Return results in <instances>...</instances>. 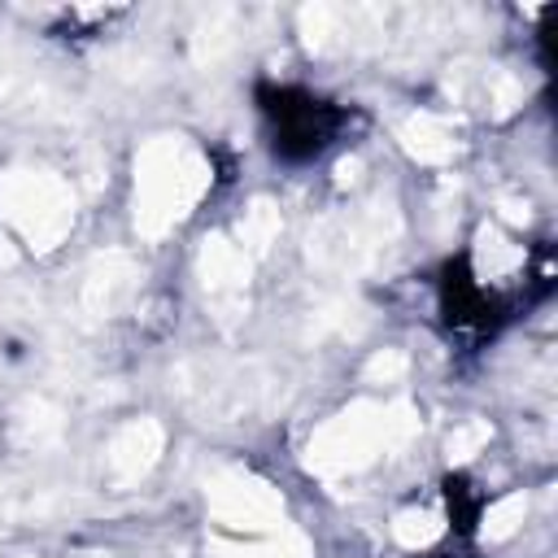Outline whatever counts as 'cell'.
<instances>
[{
	"label": "cell",
	"mask_w": 558,
	"mask_h": 558,
	"mask_svg": "<svg viewBox=\"0 0 558 558\" xmlns=\"http://www.w3.org/2000/svg\"><path fill=\"white\" fill-rule=\"evenodd\" d=\"M244 558H314V549H310V541L301 536V532H283L279 541H270V545H262V549H248Z\"/></svg>",
	"instance_id": "ffe728a7"
},
{
	"label": "cell",
	"mask_w": 558,
	"mask_h": 558,
	"mask_svg": "<svg viewBox=\"0 0 558 558\" xmlns=\"http://www.w3.org/2000/svg\"><path fill=\"white\" fill-rule=\"evenodd\" d=\"M475 257H480V270H488L493 279L497 275H506V270H514L519 262H523V253L497 231V227H480V235H475Z\"/></svg>",
	"instance_id": "7c38bea8"
},
{
	"label": "cell",
	"mask_w": 558,
	"mask_h": 558,
	"mask_svg": "<svg viewBox=\"0 0 558 558\" xmlns=\"http://www.w3.org/2000/svg\"><path fill=\"white\" fill-rule=\"evenodd\" d=\"M205 501H209V514L235 532H262L283 519L279 488H270L266 480H257L248 471H218L205 484Z\"/></svg>",
	"instance_id": "277c9868"
},
{
	"label": "cell",
	"mask_w": 558,
	"mask_h": 558,
	"mask_svg": "<svg viewBox=\"0 0 558 558\" xmlns=\"http://www.w3.org/2000/svg\"><path fill=\"white\" fill-rule=\"evenodd\" d=\"M523 514H527V497L523 493H506L501 501H493L488 506V514H484V541H506V536H514L519 532V523H523Z\"/></svg>",
	"instance_id": "2e32d148"
},
{
	"label": "cell",
	"mask_w": 558,
	"mask_h": 558,
	"mask_svg": "<svg viewBox=\"0 0 558 558\" xmlns=\"http://www.w3.org/2000/svg\"><path fill=\"white\" fill-rule=\"evenodd\" d=\"M296 22H301V39L310 52H323L340 35V9H331V4H305L296 13Z\"/></svg>",
	"instance_id": "9a60e30c"
},
{
	"label": "cell",
	"mask_w": 558,
	"mask_h": 558,
	"mask_svg": "<svg viewBox=\"0 0 558 558\" xmlns=\"http://www.w3.org/2000/svg\"><path fill=\"white\" fill-rule=\"evenodd\" d=\"M275 240H279V209H275V201L257 196L240 218V248L248 257H262V253H270Z\"/></svg>",
	"instance_id": "8fae6325"
},
{
	"label": "cell",
	"mask_w": 558,
	"mask_h": 558,
	"mask_svg": "<svg viewBox=\"0 0 558 558\" xmlns=\"http://www.w3.org/2000/svg\"><path fill=\"white\" fill-rule=\"evenodd\" d=\"M0 214L35 253L57 248L74 227V187L44 166H13L0 174Z\"/></svg>",
	"instance_id": "7a4b0ae2"
},
{
	"label": "cell",
	"mask_w": 558,
	"mask_h": 558,
	"mask_svg": "<svg viewBox=\"0 0 558 558\" xmlns=\"http://www.w3.org/2000/svg\"><path fill=\"white\" fill-rule=\"evenodd\" d=\"M379 453H388L384 436V405L375 401H349L340 414H331L305 445V466L314 475H353L371 466Z\"/></svg>",
	"instance_id": "3957f363"
},
{
	"label": "cell",
	"mask_w": 558,
	"mask_h": 558,
	"mask_svg": "<svg viewBox=\"0 0 558 558\" xmlns=\"http://www.w3.org/2000/svg\"><path fill=\"white\" fill-rule=\"evenodd\" d=\"M135 288H140V266L126 253L109 248V253H96L92 257V266L83 275V296L78 301H83L87 314L109 318V314H118V310L131 305Z\"/></svg>",
	"instance_id": "8992f818"
},
{
	"label": "cell",
	"mask_w": 558,
	"mask_h": 558,
	"mask_svg": "<svg viewBox=\"0 0 558 558\" xmlns=\"http://www.w3.org/2000/svg\"><path fill=\"white\" fill-rule=\"evenodd\" d=\"M414 432H418V414H414V405H410V401H388V405H384V436H388V453H392V449H401Z\"/></svg>",
	"instance_id": "ac0fdd59"
},
{
	"label": "cell",
	"mask_w": 558,
	"mask_h": 558,
	"mask_svg": "<svg viewBox=\"0 0 558 558\" xmlns=\"http://www.w3.org/2000/svg\"><path fill=\"white\" fill-rule=\"evenodd\" d=\"M445 92L458 100V105H471L488 118H510L523 100V83L501 70V65H480V61H458L445 78Z\"/></svg>",
	"instance_id": "5b68a950"
},
{
	"label": "cell",
	"mask_w": 558,
	"mask_h": 558,
	"mask_svg": "<svg viewBox=\"0 0 558 558\" xmlns=\"http://www.w3.org/2000/svg\"><path fill=\"white\" fill-rule=\"evenodd\" d=\"M405 371H410V357H405L401 349H379V353H375V357L362 366L366 384H397Z\"/></svg>",
	"instance_id": "d6986e66"
},
{
	"label": "cell",
	"mask_w": 558,
	"mask_h": 558,
	"mask_svg": "<svg viewBox=\"0 0 558 558\" xmlns=\"http://www.w3.org/2000/svg\"><path fill=\"white\" fill-rule=\"evenodd\" d=\"M497 209H501V218H506V222H519V227L532 218L527 201H514V196H501V201H497Z\"/></svg>",
	"instance_id": "44dd1931"
},
{
	"label": "cell",
	"mask_w": 558,
	"mask_h": 558,
	"mask_svg": "<svg viewBox=\"0 0 558 558\" xmlns=\"http://www.w3.org/2000/svg\"><path fill=\"white\" fill-rule=\"evenodd\" d=\"M445 532V519L436 510H401L392 519V536L405 545V549H427L436 536Z\"/></svg>",
	"instance_id": "4fadbf2b"
},
{
	"label": "cell",
	"mask_w": 558,
	"mask_h": 558,
	"mask_svg": "<svg viewBox=\"0 0 558 558\" xmlns=\"http://www.w3.org/2000/svg\"><path fill=\"white\" fill-rule=\"evenodd\" d=\"M161 449H166V427L157 418H131V423H122L113 432V440H109L105 453H109L113 480L118 484H135L140 475H148L157 466Z\"/></svg>",
	"instance_id": "52a82bcc"
},
{
	"label": "cell",
	"mask_w": 558,
	"mask_h": 558,
	"mask_svg": "<svg viewBox=\"0 0 558 558\" xmlns=\"http://www.w3.org/2000/svg\"><path fill=\"white\" fill-rule=\"evenodd\" d=\"M13 262H17V253H13V248H9V240L0 235V266H13Z\"/></svg>",
	"instance_id": "603a6c76"
},
{
	"label": "cell",
	"mask_w": 558,
	"mask_h": 558,
	"mask_svg": "<svg viewBox=\"0 0 558 558\" xmlns=\"http://www.w3.org/2000/svg\"><path fill=\"white\" fill-rule=\"evenodd\" d=\"M13 436H17L26 449H48V445H57V436H61V414H57L48 401L31 397V401L17 405Z\"/></svg>",
	"instance_id": "30bf717a"
},
{
	"label": "cell",
	"mask_w": 558,
	"mask_h": 558,
	"mask_svg": "<svg viewBox=\"0 0 558 558\" xmlns=\"http://www.w3.org/2000/svg\"><path fill=\"white\" fill-rule=\"evenodd\" d=\"M209 187V161L183 135H153L135 157V231L161 240Z\"/></svg>",
	"instance_id": "6da1fadb"
},
{
	"label": "cell",
	"mask_w": 558,
	"mask_h": 558,
	"mask_svg": "<svg viewBox=\"0 0 558 558\" xmlns=\"http://www.w3.org/2000/svg\"><path fill=\"white\" fill-rule=\"evenodd\" d=\"M196 266H201V279H205V288H209L214 296H231V301H235V296L244 292V283H248L253 257H248L235 240H227V235H205Z\"/></svg>",
	"instance_id": "ba28073f"
},
{
	"label": "cell",
	"mask_w": 558,
	"mask_h": 558,
	"mask_svg": "<svg viewBox=\"0 0 558 558\" xmlns=\"http://www.w3.org/2000/svg\"><path fill=\"white\" fill-rule=\"evenodd\" d=\"M227 48H231V9H214L192 35V57L196 61H218Z\"/></svg>",
	"instance_id": "5bb4252c"
},
{
	"label": "cell",
	"mask_w": 558,
	"mask_h": 558,
	"mask_svg": "<svg viewBox=\"0 0 558 558\" xmlns=\"http://www.w3.org/2000/svg\"><path fill=\"white\" fill-rule=\"evenodd\" d=\"M357 170H362V161H357V157H344V161L336 166V183H353Z\"/></svg>",
	"instance_id": "7402d4cb"
},
{
	"label": "cell",
	"mask_w": 558,
	"mask_h": 558,
	"mask_svg": "<svg viewBox=\"0 0 558 558\" xmlns=\"http://www.w3.org/2000/svg\"><path fill=\"white\" fill-rule=\"evenodd\" d=\"M488 440H493V427H488L484 418H466V423L453 427V436L445 440V458H449V462H471Z\"/></svg>",
	"instance_id": "e0dca14e"
},
{
	"label": "cell",
	"mask_w": 558,
	"mask_h": 558,
	"mask_svg": "<svg viewBox=\"0 0 558 558\" xmlns=\"http://www.w3.org/2000/svg\"><path fill=\"white\" fill-rule=\"evenodd\" d=\"M397 140H401V148H405L414 161H423V166H445V161H453V153H458L453 126H449L445 118H436V113H410V118L397 126Z\"/></svg>",
	"instance_id": "9c48e42d"
}]
</instances>
